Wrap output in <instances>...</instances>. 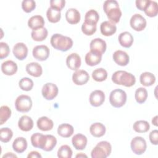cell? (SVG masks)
<instances>
[{"instance_id":"obj_1","label":"cell","mask_w":158,"mask_h":158,"mask_svg":"<svg viewBox=\"0 0 158 158\" xmlns=\"http://www.w3.org/2000/svg\"><path fill=\"white\" fill-rule=\"evenodd\" d=\"M103 9L110 22L115 24L119 22L122 16V11L117 1L107 0L104 1Z\"/></svg>"},{"instance_id":"obj_2","label":"cell","mask_w":158,"mask_h":158,"mask_svg":"<svg viewBox=\"0 0 158 158\" xmlns=\"http://www.w3.org/2000/svg\"><path fill=\"white\" fill-rule=\"evenodd\" d=\"M50 42L54 49L62 52L68 51L73 46V41L70 37L59 33L54 34L51 38Z\"/></svg>"},{"instance_id":"obj_3","label":"cell","mask_w":158,"mask_h":158,"mask_svg":"<svg viewBox=\"0 0 158 158\" xmlns=\"http://www.w3.org/2000/svg\"><path fill=\"white\" fill-rule=\"evenodd\" d=\"M112 81L117 85L131 87L136 82L135 77L131 73L123 70L115 72L112 76Z\"/></svg>"},{"instance_id":"obj_4","label":"cell","mask_w":158,"mask_h":158,"mask_svg":"<svg viewBox=\"0 0 158 158\" xmlns=\"http://www.w3.org/2000/svg\"><path fill=\"white\" fill-rule=\"evenodd\" d=\"M112 151V146L110 143L102 141L98 143L92 149L91 156L92 158H106L110 156Z\"/></svg>"},{"instance_id":"obj_5","label":"cell","mask_w":158,"mask_h":158,"mask_svg":"<svg viewBox=\"0 0 158 158\" xmlns=\"http://www.w3.org/2000/svg\"><path fill=\"white\" fill-rule=\"evenodd\" d=\"M127 98V96L125 91L121 89H115L110 93L109 102L113 107L119 108L125 105Z\"/></svg>"},{"instance_id":"obj_6","label":"cell","mask_w":158,"mask_h":158,"mask_svg":"<svg viewBox=\"0 0 158 158\" xmlns=\"http://www.w3.org/2000/svg\"><path fill=\"white\" fill-rule=\"evenodd\" d=\"M15 107L20 112H27L32 107V101L29 96L22 94L19 96L15 101Z\"/></svg>"},{"instance_id":"obj_7","label":"cell","mask_w":158,"mask_h":158,"mask_svg":"<svg viewBox=\"0 0 158 158\" xmlns=\"http://www.w3.org/2000/svg\"><path fill=\"white\" fill-rule=\"evenodd\" d=\"M130 146L132 151L136 155L143 154L146 150V140L141 136H136L131 139Z\"/></svg>"},{"instance_id":"obj_8","label":"cell","mask_w":158,"mask_h":158,"mask_svg":"<svg viewBox=\"0 0 158 158\" xmlns=\"http://www.w3.org/2000/svg\"><path fill=\"white\" fill-rule=\"evenodd\" d=\"M59 89L56 85L52 83H45L41 89L43 96L46 100H52L58 94Z\"/></svg>"},{"instance_id":"obj_9","label":"cell","mask_w":158,"mask_h":158,"mask_svg":"<svg viewBox=\"0 0 158 158\" xmlns=\"http://www.w3.org/2000/svg\"><path fill=\"white\" fill-rule=\"evenodd\" d=\"M146 20L141 14H135L130 19V24L131 27L137 31L143 30L146 27Z\"/></svg>"},{"instance_id":"obj_10","label":"cell","mask_w":158,"mask_h":158,"mask_svg":"<svg viewBox=\"0 0 158 158\" xmlns=\"http://www.w3.org/2000/svg\"><path fill=\"white\" fill-rule=\"evenodd\" d=\"M50 51L49 48L46 45L36 46L32 51L33 56L35 59L40 61L46 60L49 56Z\"/></svg>"},{"instance_id":"obj_11","label":"cell","mask_w":158,"mask_h":158,"mask_svg":"<svg viewBox=\"0 0 158 158\" xmlns=\"http://www.w3.org/2000/svg\"><path fill=\"white\" fill-rule=\"evenodd\" d=\"M89 101L91 106L94 107H99L101 106L105 101V94L101 90H94L91 93Z\"/></svg>"},{"instance_id":"obj_12","label":"cell","mask_w":158,"mask_h":158,"mask_svg":"<svg viewBox=\"0 0 158 158\" xmlns=\"http://www.w3.org/2000/svg\"><path fill=\"white\" fill-rule=\"evenodd\" d=\"M89 79L88 73L83 70H77L72 75V81L77 85H83Z\"/></svg>"},{"instance_id":"obj_13","label":"cell","mask_w":158,"mask_h":158,"mask_svg":"<svg viewBox=\"0 0 158 158\" xmlns=\"http://www.w3.org/2000/svg\"><path fill=\"white\" fill-rule=\"evenodd\" d=\"M107 45L106 41L101 38H95L89 44L90 51H94L102 55L106 50Z\"/></svg>"},{"instance_id":"obj_14","label":"cell","mask_w":158,"mask_h":158,"mask_svg":"<svg viewBox=\"0 0 158 158\" xmlns=\"http://www.w3.org/2000/svg\"><path fill=\"white\" fill-rule=\"evenodd\" d=\"M12 52L17 59L22 60L27 56L28 48L23 43H17L14 46Z\"/></svg>"},{"instance_id":"obj_15","label":"cell","mask_w":158,"mask_h":158,"mask_svg":"<svg viewBox=\"0 0 158 158\" xmlns=\"http://www.w3.org/2000/svg\"><path fill=\"white\" fill-rule=\"evenodd\" d=\"M81 63V57L77 53H72L67 57V66L72 70H77L80 67Z\"/></svg>"},{"instance_id":"obj_16","label":"cell","mask_w":158,"mask_h":158,"mask_svg":"<svg viewBox=\"0 0 158 158\" xmlns=\"http://www.w3.org/2000/svg\"><path fill=\"white\" fill-rule=\"evenodd\" d=\"M114 62L118 65L126 66L130 61L128 54L123 51L117 50L115 51L112 56Z\"/></svg>"},{"instance_id":"obj_17","label":"cell","mask_w":158,"mask_h":158,"mask_svg":"<svg viewBox=\"0 0 158 158\" xmlns=\"http://www.w3.org/2000/svg\"><path fill=\"white\" fill-rule=\"evenodd\" d=\"M87 138L81 133L74 135L72 139L73 146L77 150H83L87 144Z\"/></svg>"},{"instance_id":"obj_18","label":"cell","mask_w":158,"mask_h":158,"mask_svg":"<svg viewBox=\"0 0 158 158\" xmlns=\"http://www.w3.org/2000/svg\"><path fill=\"white\" fill-rule=\"evenodd\" d=\"M101 33L106 36H109L114 35L117 31L116 25L110 21H104L100 25Z\"/></svg>"},{"instance_id":"obj_19","label":"cell","mask_w":158,"mask_h":158,"mask_svg":"<svg viewBox=\"0 0 158 158\" xmlns=\"http://www.w3.org/2000/svg\"><path fill=\"white\" fill-rule=\"evenodd\" d=\"M17 65L12 60H8L1 64V70L6 75H13L17 71Z\"/></svg>"},{"instance_id":"obj_20","label":"cell","mask_w":158,"mask_h":158,"mask_svg":"<svg viewBox=\"0 0 158 158\" xmlns=\"http://www.w3.org/2000/svg\"><path fill=\"white\" fill-rule=\"evenodd\" d=\"M36 125L38 129L43 131H47L52 130L54 126L53 121L46 116L39 118L36 122Z\"/></svg>"},{"instance_id":"obj_21","label":"cell","mask_w":158,"mask_h":158,"mask_svg":"<svg viewBox=\"0 0 158 158\" xmlns=\"http://www.w3.org/2000/svg\"><path fill=\"white\" fill-rule=\"evenodd\" d=\"M102 56L100 54L90 51L85 56V60L86 64L89 66H94L99 64L102 59Z\"/></svg>"},{"instance_id":"obj_22","label":"cell","mask_w":158,"mask_h":158,"mask_svg":"<svg viewBox=\"0 0 158 158\" xmlns=\"http://www.w3.org/2000/svg\"><path fill=\"white\" fill-rule=\"evenodd\" d=\"M19 128L23 131H29L33 127V121L28 115H22L18 122Z\"/></svg>"},{"instance_id":"obj_23","label":"cell","mask_w":158,"mask_h":158,"mask_svg":"<svg viewBox=\"0 0 158 158\" xmlns=\"http://www.w3.org/2000/svg\"><path fill=\"white\" fill-rule=\"evenodd\" d=\"M118 40L122 46L129 48L132 46L134 40L132 35L130 32L124 31L118 35Z\"/></svg>"},{"instance_id":"obj_24","label":"cell","mask_w":158,"mask_h":158,"mask_svg":"<svg viewBox=\"0 0 158 158\" xmlns=\"http://www.w3.org/2000/svg\"><path fill=\"white\" fill-rule=\"evenodd\" d=\"M80 14L75 8L69 9L65 13V19L70 24H77L80 20Z\"/></svg>"},{"instance_id":"obj_25","label":"cell","mask_w":158,"mask_h":158,"mask_svg":"<svg viewBox=\"0 0 158 158\" xmlns=\"http://www.w3.org/2000/svg\"><path fill=\"white\" fill-rule=\"evenodd\" d=\"M25 69L29 75L34 77H39L43 73L42 67L38 62H33L28 64L26 65Z\"/></svg>"},{"instance_id":"obj_26","label":"cell","mask_w":158,"mask_h":158,"mask_svg":"<svg viewBox=\"0 0 158 158\" xmlns=\"http://www.w3.org/2000/svg\"><path fill=\"white\" fill-rule=\"evenodd\" d=\"M106 130V127L99 122L94 123L89 127L90 133L96 138H99L104 135Z\"/></svg>"},{"instance_id":"obj_27","label":"cell","mask_w":158,"mask_h":158,"mask_svg":"<svg viewBox=\"0 0 158 158\" xmlns=\"http://www.w3.org/2000/svg\"><path fill=\"white\" fill-rule=\"evenodd\" d=\"M44 20L40 15H36L31 17L28 21V26L32 30H36L43 27Z\"/></svg>"},{"instance_id":"obj_28","label":"cell","mask_w":158,"mask_h":158,"mask_svg":"<svg viewBox=\"0 0 158 158\" xmlns=\"http://www.w3.org/2000/svg\"><path fill=\"white\" fill-rule=\"evenodd\" d=\"M12 148L17 153L23 152L27 148V141L23 137H18L12 143Z\"/></svg>"},{"instance_id":"obj_29","label":"cell","mask_w":158,"mask_h":158,"mask_svg":"<svg viewBox=\"0 0 158 158\" xmlns=\"http://www.w3.org/2000/svg\"><path fill=\"white\" fill-rule=\"evenodd\" d=\"M74 132V128L72 125L69 123L60 124L57 128V133L63 138L70 137Z\"/></svg>"},{"instance_id":"obj_30","label":"cell","mask_w":158,"mask_h":158,"mask_svg":"<svg viewBox=\"0 0 158 158\" xmlns=\"http://www.w3.org/2000/svg\"><path fill=\"white\" fill-rule=\"evenodd\" d=\"M48 34V30L44 27H42L36 30H33L31 33V36L34 41H42L47 38Z\"/></svg>"},{"instance_id":"obj_31","label":"cell","mask_w":158,"mask_h":158,"mask_svg":"<svg viewBox=\"0 0 158 158\" xmlns=\"http://www.w3.org/2000/svg\"><path fill=\"white\" fill-rule=\"evenodd\" d=\"M139 81L141 85L144 86H150L156 81V77L154 74L151 72H145L141 74Z\"/></svg>"},{"instance_id":"obj_32","label":"cell","mask_w":158,"mask_h":158,"mask_svg":"<svg viewBox=\"0 0 158 158\" xmlns=\"http://www.w3.org/2000/svg\"><path fill=\"white\" fill-rule=\"evenodd\" d=\"M99 19V16L98 12L94 9H91L89 10L85 14V22L91 25H96Z\"/></svg>"},{"instance_id":"obj_33","label":"cell","mask_w":158,"mask_h":158,"mask_svg":"<svg viewBox=\"0 0 158 158\" xmlns=\"http://www.w3.org/2000/svg\"><path fill=\"white\" fill-rule=\"evenodd\" d=\"M46 17L49 22L51 23H57L61 18V13L60 11H59L54 8L49 7L47 10Z\"/></svg>"},{"instance_id":"obj_34","label":"cell","mask_w":158,"mask_h":158,"mask_svg":"<svg viewBox=\"0 0 158 158\" xmlns=\"http://www.w3.org/2000/svg\"><path fill=\"white\" fill-rule=\"evenodd\" d=\"M133 130L137 133H146L149 128V123L146 120H138L133 125Z\"/></svg>"},{"instance_id":"obj_35","label":"cell","mask_w":158,"mask_h":158,"mask_svg":"<svg viewBox=\"0 0 158 158\" xmlns=\"http://www.w3.org/2000/svg\"><path fill=\"white\" fill-rule=\"evenodd\" d=\"M92 77L96 81L101 82L106 80L107 77V72L102 68L96 69L92 72Z\"/></svg>"},{"instance_id":"obj_36","label":"cell","mask_w":158,"mask_h":158,"mask_svg":"<svg viewBox=\"0 0 158 158\" xmlns=\"http://www.w3.org/2000/svg\"><path fill=\"white\" fill-rule=\"evenodd\" d=\"M144 12L145 14L148 17H154L157 16L158 13V6L157 2L150 1Z\"/></svg>"},{"instance_id":"obj_37","label":"cell","mask_w":158,"mask_h":158,"mask_svg":"<svg viewBox=\"0 0 158 158\" xmlns=\"http://www.w3.org/2000/svg\"><path fill=\"white\" fill-rule=\"evenodd\" d=\"M135 98L138 103H144L146 101L148 98V91L146 89L143 87L138 88L135 91Z\"/></svg>"},{"instance_id":"obj_38","label":"cell","mask_w":158,"mask_h":158,"mask_svg":"<svg viewBox=\"0 0 158 158\" xmlns=\"http://www.w3.org/2000/svg\"><path fill=\"white\" fill-rule=\"evenodd\" d=\"M46 138L45 143L43 146V150L49 152L52 151L54 148V147L56 146L57 139L53 135H46Z\"/></svg>"},{"instance_id":"obj_39","label":"cell","mask_w":158,"mask_h":158,"mask_svg":"<svg viewBox=\"0 0 158 158\" xmlns=\"http://www.w3.org/2000/svg\"><path fill=\"white\" fill-rule=\"evenodd\" d=\"M72 150L68 145H62L57 151V157L59 158H71L72 156Z\"/></svg>"},{"instance_id":"obj_40","label":"cell","mask_w":158,"mask_h":158,"mask_svg":"<svg viewBox=\"0 0 158 158\" xmlns=\"http://www.w3.org/2000/svg\"><path fill=\"white\" fill-rule=\"evenodd\" d=\"M33 81L31 79L28 77H23L21 78L19 82L20 88L23 91H30L33 87Z\"/></svg>"},{"instance_id":"obj_41","label":"cell","mask_w":158,"mask_h":158,"mask_svg":"<svg viewBox=\"0 0 158 158\" xmlns=\"http://www.w3.org/2000/svg\"><path fill=\"white\" fill-rule=\"evenodd\" d=\"M11 110L7 106H2L0 108V125H3L10 117Z\"/></svg>"},{"instance_id":"obj_42","label":"cell","mask_w":158,"mask_h":158,"mask_svg":"<svg viewBox=\"0 0 158 158\" xmlns=\"http://www.w3.org/2000/svg\"><path fill=\"white\" fill-rule=\"evenodd\" d=\"M13 136L12 131L7 128H2L0 130V140L3 143H8L12 138Z\"/></svg>"},{"instance_id":"obj_43","label":"cell","mask_w":158,"mask_h":158,"mask_svg":"<svg viewBox=\"0 0 158 158\" xmlns=\"http://www.w3.org/2000/svg\"><path fill=\"white\" fill-rule=\"evenodd\" d=\"M81 31L85 35L91 36L96 32V25H91L84 22L81 25Z\"/></svg>"},{"instance_id":"obj_44","label":"cell","mask_w":158,"mask_h":158,"mask_svg":"<svg viewBox=\"0 0 158 158\" xmlns=\"http://www.w3.org/2000/svg\"><path fill=\"white\" fill-rule=\"evenodd\" d=\"M36 7V2L33 0H23L22 2V8L24 12L30 13Z\"/></svg>"},{"instance_id":"obj_45","label":"cell","mask_w":158,"mask_h":158,"mask_svg":"<svg viewBox=\"0 0 158 158\" xmlns=\"http://www.w3.org/2000/svg\"><path fill=\"white\" fill-rule=\"evenodd\" d=\"M10 49L8 44L4 42L0 43V59H3L8 56Z\"/></svg>"},{"instance_id":"obj_46","label":"cell","mask_w":158,"mask_h":158,"mask_svg":"<svg viewBox=\"0 0 158 158\" xmlns=\"http://www.w3.org/2000/svg\"><path fill=\"white\" fill-rule=\"evenodd\" d=\"M65 1L64 0H51L50 1L51 7L60 11L65 6Z\"/></svg>"},{"instance_id":"obj_47","label":"cell","mask_w":158,"mask_h":158,"mask_svg":"<svg viewBox=\"0 0 158 158\" xmlns=\"http://www.w3.org/2000/svg\"><path fill=\"white\" fill-rule=\"evenodd\" d=\"M41 135L42 134L40 133H35L31 136V143L33 147L39 148V143Z\"/></svg>"},{"instance_id":"obj_48","label":"cell","mask_w":158,"mask_h":158,"mask_svg":"<svg viewBox=\"0 0 158 158\" xmlns=\"http://www.w3.org/2000/svg\"><path fill=\"white\" fill-rule=\"evenodd\" d=\"M150 0H136V6L140 10H144L148 4L149 3Z\"/></svg>"},{"instance_id":"obj_49","label":"cell","mask_w":158,"mask_h":158,"mask_svg":"<svg viewBox=\"0 0 158 158\" xmlns=\"http://www.w3.org/2000/svg\"><path fill=\"white\" fill-rule=\"evenodd\" d=\"M149 140L151 143L154 145H157L158 144V131L157 130H152L149 133Z\"/></svg>"},{"instance_id":"obj_50","label":"cell","mask_w":158,"mask_h":158,"mask_svg":"<svg viewBox=\"0 0 158 158\" xmlns=\"http://www.w3.org/2000/svg\"><path fill=\"white\" fill-rule=\"evenodd\" d=\"M41 155L37 151H31L30 152L28 156H27V157L28 158H30V157H32V158H38V157H41Z\"/></svg>"},{"instance_id":"obj_51","label":"cell","mask_w":158,"mask_h":158,"mask_svg":"<svg viewBox=\"0 0 158 158\" xmlns=\"http://www.w3.org/2000/svg\"><path fill=\"white\" fill-rule=\"evenodd\" d=\"M4 157H17V156L14 154L12 152H7L6 154H4L2 156V158H4Z\"/></svg>"},{"instance_id":"obj_52","label":"cell","mask_w":158,"mask_h":158,"mask_svg":"<svg viewBox=\"0 0 158 158\" xmlns=\"http://www.w3.org/2000/svg\"><path fill=\"white\" fill-rule=\"evenodd\" d=\"M152 123L155 125L156 127H157V116H155L154 118H152Z\"/></svg>"},{"instance_id":"obj_53","label":"cell","mask_w":158,"mask_h":158,"mask_svg":"<svg viewBox=\"0 0 158 158\" xmlns=\"http://www.w3.org/2000/svg\"><path fill=\"white\" fill-rule=\"evenodd\" d=\"M87 157V156L85 155V154H83L82 152H81V153H80V154L76 155V157Z\"/></svg>"}]
</instances>
